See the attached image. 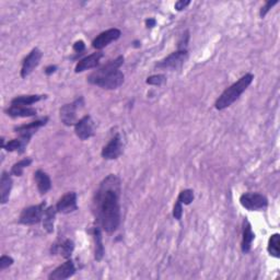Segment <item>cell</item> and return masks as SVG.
Wrapping results in <instances>:
<instances>
[{"mask_svg": "<svg viewBox=\"0 0 280 280\" xmlns=\"http://www.w3.org/2000/svg\"><path fill=\"white\" fill-rule=\"evenodd\" d=\"M120 180L114 174L105 178L93 200V214L98 226L108 233H113L120 224Z\"/></svg>", "mask_w": 280, "mask_h": 280, "instance_id": "1", "label": "cell"}, {"mask_svg": "<svg viewBox=\"0 0 280 280\" xmlns=\"http://www.w3.org/2000/svg\"><path fill=\"white\" fill-rule=\"evenodd\" d=\"M124 64V56H118L114 60H110L106 65L93 72L88 77V82L106 90H114L124 84L125 76L120 68Z\"/></svg>", "mask_w": 280, "mask_h": 280, "instance_id": "2", "label": "cell"}, {"mask_svg": "<svg viewBox=\"0 0 280 280\" xmlns=\"http://www.w3.org/2000/svg\"><path fill=\"white\" fill-rule=\"evenodd\" d=\"M254 76L252 74H244L243 77L238 79L236 82L231 84L229 88L221 93V96L218 98V100L216 101L214 106L219 110H222L226 108L231 106V105L234 103L236 100H238L243 92L248 89L250 84L253 82Z\"/></svg>", "mask_w": 280, "mask_h": 280, "instance_id": "3", "label": "cell"}, {"mask_svg": "<svg viewBox=\"0 0 280 280\" xmlns=\"http://www.w3.org/2000/svg\"><path fill=\"white\" fill-rule=\"evenodd\" d=\"M46 202H43L40 205L30 206L22 210L19 217V222L24 226H34L40 222L43 219V214L45 212Z\"/></svg>", "mask_w": 280, "mask_h": 280, "instance_id": "4", "label": "cell"}, {"mask_svg": "<svg viewBox=\"0 0 280 280\" xmlns=\"http://www.w3.org/2000/svg\"><path fill=\"white\" fill-rule=\"evenodd\" d=\"M188 50H176L172 52L171 55L166 57L164 60H160L156 64V67L158 69H168V70H176L183 66V64L188 60Z\"/></svg>", "mask_w": 280, "mask_h": 280, "instance_id": "5", "label": "cell"}, {"mask_svg": "<svg viewBox=\"0 0 280 280\" xmlns=\"http://www.w3.org/2000/svg\"><path fill=\"white\" fill-rule=\"evenodd\" d=\"M84 103V98H79L77 100L74 101L72 103L62 105L60 110V120L64 125L66 126H72L76 125V118H77V110L80 106H82Z\"/></svg>", "mask_w": 280, "mask_h": 280, "instance_id": "6", "label": "cell"}, {"mask_svg": "<svg viewBox=\"0 0 280 280\" xmlns=\"http://www.w3.org/2000/svg\"><path fill=\"white\" fill-rule=\"evenodd\" d=\"M240 204L245 209L254 212V210L266 208L268 206V200L264 195L258 192H245L240 197Z\"/></svg>", "mask_w": 280, "mask_h": 280, "instance_id": "7", "label": "cell"}, {"mask_svg": "<svg viewBox=\"0 0 280 280\" xmlns=\"http://www.w3.org/2000/svg\"><path fill=\"white\" fill-rule=\"evenodd\" d=\"M42 57H43V52L40 48H36L32 50V52L26 56V58L23 60V64H22L21 77L23 79L28 77V76L32 74L33 70L40 65Z\"/></svg>", "mask_w": 280, "mask_h": 280, "instance_id": "8", "label": "cell"}, {"mask_svg": "<svg viewBox=\"0 0 280 280\" xmlns=\"http://www.w3.org/2000/svg\"><path fill=\"white\" fill-rule=\"evenodd\" d=\"M120 35L122 32L120 30H118V28H110V30H106L98 34V36L93 40L92 46L96 50H102L104 48H106V46L110 45V43L118 40L120 38Z\"/></svg>", "mask_w": 280, "mask_h": 280, "instance_id": "9", "label": "cell"}, {"mask_svg": "<svg viewBox=\"0 0 280 280\" xmlns=\"http://www.w3.org/2000/svg\"><path fill=\"white\" fill-rule=\"evenodd\" d=\"M48 118H45L43 120H35L30 122V124H26V125H22L19 127H16L14 128V132L16 134H19V138H21L22 140H24L28 144L30 142V139L32 138V136L34 135L35 132H36L38 130H40V127H43L46 125V122H48Z\"/></svg>", "mask_w": 280, "mask_h": 280, "instance_id": "10", "label": "cell"}, {"mask_svg": "<svg viewBox=\"0 0 280 280\" xmlns=\"http://www.w3.org/2000/svg\"><path fill=\"white\" fill-rule=\"evenodd\" d=\"M74 132L81 140H86L94 135V127L90 115H86L80 120L76 122Z\"/></svg>", "mask_w": 280, "mask_h": 280, "instance_id": "11", "label": "cell"}, {"mask_svg": "<svg viewBox=\"0 0 280 280\" xmlns=\"http://www.w3.org/2000/svg\"><path fill=\"white\" fill-rule=\"evenodd\" d=\"M56 209L60 214H72L78 209L77 194L74 192H69L64 195L56 204Z\"/></svg>", "mask_w": 280, "mask_h": 280, "instance_id": "12", "label": "cell"}, {"mask_svg": "<svg viewBox=\"0 0 280 280\" xmlns=\"http://www.w3.org/2000/svg\"><path fill=\"white\" fill-rule=\"evenodd\" d=\"M122 154V144L118 134L110 140V142L102 149V152H101L102 156L106 160L118 159Z\"/></svg>", "mask_w": 280, "mask_h": 280, "instance_id": "13", "label": "cell"}, {"mask_svg": "<svg viewBox=\"0 0 280 280\" xmlns=\"http://www.w3.org/2000/svg\"><path fill=\"white\" fill-rule=\"evenodd\" d=\"M76 274V266L72 260H68L67 262H64L60 266H58L52 270L48 279L50 280H65L70 277H72Z\"/></svg>", "mask_w": 280, "mask_h": 280, "instance_id": "14", "label": "cell"}, {"mask_svg": "<svg viewBox=\"0 0 280 280\" xmlns=\"http://www.w3.org/2000/svg\"><path fill=\"white\" fill-rule=\"evenodd\" d=\"M102 57H103V52H93V54H91L89 56L82 58V60H80L77 65H76L74 72L79 74V72H86V70L96 68L98 65V62H100Z\"/></svg>", "mask_w": 280, "mask_h": 280, "instance_id": "15", "label": "cell"}, {"mask_svg": "<svg viewBox=\"0 0 280 280\" xmlns=\"http://www.w3.org/2000/svg\"><path fill=\"white\" fill-rule=\"evenodd\" d=\"M14 180L11 178V174L4 171L2 174V178H0V202L2 205L7 204L10 197L11 188H12Z\"/></svg>", "mask_w": 280, "mask_h": 280, "instance_id": "16", "label": "cell"}, {"mask_svg": "<svg viewBox=\"0 0 280 280\" xmlns=\"http://www.w3.org/2000/svg\"><path fill=\"white\" fill-rule=\"evenodd\" d=\"M6 113L10 118H32L38 113V110L28 106H22V105H10V106L6 110Z\"/></svg>", "mask_w": 280, "mask_h": 280, "instance_id": "17", "label": "cell"}, {"mask_svg": "<svg viewBox=\"0 0 280 280\" xmlns=\"http://www.w3.org/2000/svg\"><path fill=\"white\" fill-rule=\"evenodd\" d=\"M255 238V234L252 230V226L248 220H244L243 222V236H242V243L241 248L244 254H248L250 248H252V243Z\"/></svg>", "mask_w": 280, "mask_h": 280, "instance_id": "18", "label": "cell"}, {"mask_svg": "<svg viewBox=\"0 0 280 280\" xmlns=\"http://www.w3.org/2000/svg\"><path fill=\"white\" fill-rule=\"evenodd\" d=\"M34 178L40 195H45L52 188V180L48 173L42 170H38L34 173Z\"/></svg>", "mask_w": 280, "mask_h": 280, "instance_id": "19", "label": "cell"}, {"mask_svg": "<svg viewBox=\"0 0 280 280\" xmlns=\"http://www.w3.org/2000/svg\"><path fill=\"white\" fill-rule=\"evenodd\" d=\"M74 250V243L70 238L62 241L60 244H54L52 248V254H60L64 258H70Z\"/></svg>", "mask_w": 280, "mask_h": 280, "instance_id": "20", "label": "cell"}, {"mask_svg": "<svg viewBox=\"0 0 280 280\" xmlns=\"http://www.w3.org/2000/svg\"><path fill=\"white\" fill-rule=\"evenodd\" d=\"M93 238H94V258L100 262L104 256V246H103V238H102V229L101 226H94L92 231Z\"/></svg>", "mask_w": 280, "mask_h": 280, "instance_id": "21", "label": "cell"}, {"mask_svg": "<svg viewBox=\"0 0 280 280\" xmlns=\"http://www.w3.org/2000/svg\"><path fill=\"white\" fill-rule=\"evenodd\" d=\"M57 212H58L56 209V206H50L45 209L42 221H43L44 229L48 233H52V231H54V222H55Z\"/></svg>", "mask_w": 280, "mask_h": 280, "instance_id": "22", "label": "cell"}, {"mask_svg": "<svg viewBox=\"0 0 280 280\" xmlns=\"http://www.w3.org/2000/svg\"><path fill=\"white\" fill-rule=\"evenodd\" d=\"M43 98H46V96H38V94L19 96L11 100V105H22V106H28V105H32L34 103L42 101Z\"/></svg>", "mask_w": 280, "mask_h": 280, "instance_id": "23", "label": "cell"}, {"mask_svg": "<svg viewBox=\"0 0 280 280\" xmlns=\"http://www.w3.org/2000/svg\"><path fill=\"white\" fill-rule=\"evenodd\" d=\"M28 142L22 140L21 138H16V139H12L8 142V144L4 146V148L8 151V152H14V151H18L19 154L24 152V149L26 148Z\"/></svg>", "mask_w": 280, "mask_h": 280, "instance_id": "24", "label": "cell"}, {"mask_svg": "<svg viewBox=\"0 0 280 280\" xmlns=\"http://www.w3.org/2000/svg\"><path fill=\"white\" fill-rule=\"evenodd\" d=\"M279 244H280V236L279 233H275L270 238V241H268V246L267 250L272 256L276 258H280V250H279Z\"/></svg>", "mask_w": 280, "mask_h": 280, "instance_id": "25", "label": "cell"}, {"mask_svg": "<svg viewBox=\"0 0 280 280\" xmlns=\"http://www.w3.org/2000/svg\"><path fill=\"white\" fill-rule=\"evenodd\" d=\"M31 163H32L31 158H24V159L14 163L12 168H11V174L16 175V176H21L23 174V171H24V168L30 166Z\"/></svg>", "mask_w": 280, "mask_h": 280, "instance_id": "26", "label": "cell"}, {"mask_svg": "<svg viewBox=\"0 0 280 280\" xmlns=\"http://www.w3.org/2000/svg\"><path fill=\"white\" fill-rule=\"evenodd\" d=\"M178 200L184 205H190V204L194 200V192L192 190H184L180 192L178 197Z\"/></svg>", "mask_w": 280, "mask_h": 280, "instance_id": "27", "label": "cell"}, {"mask_svg": "<svg viewBox=\"0 0 280 280\" xmlns=\"http://www.w3.org/2000/svg\"><path fill=\"white\" fill-rule=\"evenodd\" d=\"M166 79L163 74H154V76H151V77H149L147 80H146V84H151V86H160L166 82Z\"/></svg>", "mask_w": 280, "mask_h": 280, "instance_id": "28", "label": "cell"}, {"mask_svg": "<svg viewBox=\"0 0 280 280\" xmlns=\"http://www.w3.org/2000/svg\"><path fill=\"white\" fill-rule=\"evenodd\" d=\"M277 4H278V0H272H272H268V2H266L264 7H262V9H260V18H265V16L270 12V10Z\"/></svg>", "mask_w": 280, "mask_h": 280, "instance_id": "29", "label": "cell"}, {"mask_svg": "<svg viewBox=\"0 0 280 280\" xmlns=\"http://www.w3.org/2000/svg\"><path fill=\"white\" fill-rule=\"evenodd\" d=\"M183 204H180L178 200H176L173 208V217L176 220H180L183 217Z\"/></svg>", "mask_w": 280, "mask_h": 280, "instance_id": "30", "label": "cell"}, {"mask_svg": "<svg viewBox=\"0 0 280 280\" xmlns=\"http://www.w3.org/2000/svg\"><path fill=\"white\" fill-rule=\"evenodd\" d=\"M14 264V258L8 255H2L0 258V270H4L6 268L10 267Z\"/></svg>", "mask_w": 280, "mask_h": 280, "instance_id": "31", "label": "cell"}, {"mask_svg": "<svg viewBox=\"0 0 280 280\" xmlns=\"http://www.w3.org/2000/svg\"><path fill=\"white\" fill-rule=\"evenodd\" d=\"M188 38H190L188 32H185V34H183L182 38H180V40L178 42V50H185L186 46H188Z\"/></svg>", "mask_w": 280, "mask_h": 280, "instance_id": "32", "label": "cell"}, {"mask_svg": "<svg viewBox=\"0 0 280 280\" xmlns=\"http://www.w3.org/2000/svg\"><path fill=\"white\" fill-rule=\"evenodd\" d=\"M190 0H178V2H175L174 8L176 9L178 11H182V10L186 9V7L190 6Z\"/></svg>", "mask_w": 280, "mask_h": 280, "instance_id": "33", "label": "cell"}, {"mask_svg": "<svg viewBox=\"0 0 280 280\" xmlns=\"http://www.w3.org/2000/svg\"><path fill=\"white\" fill-rule=\"evenodd\" d=\"M84 50H86V44L84 40H77V42L74 44V50L79 52V54L80 52H82Z\"/></svg>", "mask_w": 280, "mask_h": 280, "instance_id": "34", "label": "cell"}, {"mask_svg": "<svg viewBox=\"0 0 280 280\" xmlns=\"http://www.w3.org/2000/svg\"><path fill=\"white\" fill-rule=\"evenodd\" d=\"M57 70V67L56 66H52V65H50V66H48V67H46L45 68V74H48V76H50V74H54L55 72Z\"/></svg>", "mask_w": 280, "mask_h": 280, "instance_id": "35", "label": "cell"}, {"mask_svg": "<svg viewBox=\"0 0 280 280\" xmlns=\"http://www.w3.org/2000/svg\"><path fill=\"white\" fill-rule=\"evenodd\" d=\"M156 21L152 19V18H149V19L146 20V26H147V28H154L156 26Z\"/></svg>", "mask_w": 280, "mask_h": 280, "instance_id": "36", "label": "cell"}]
</instances>
